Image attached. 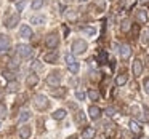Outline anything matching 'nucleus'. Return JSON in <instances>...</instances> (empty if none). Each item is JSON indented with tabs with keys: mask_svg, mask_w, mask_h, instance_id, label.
I'll return each mask as SVG.
<instances>
[{
	"mask_svg": "<svg viewBox=\"0 0 149 139\" xmlns=\"http://www.w3.org/2000/svg\"><path fill=\"white\" fill-rule=\"evenodd\" d=\"M11 2H15V0H11Z\"/></svg>",
	"mask_w": 149,
	"mask_h": 139,
	"instance_id": "42",
	"label": "nucleus"
},
{
	"mask_svg": "<svg viewBox=\"0 0 149 139\" xmlns=\"http://www.w3.org/2000/svg\"><path fill=\"white\" fill-rule=\"evenodd\" d=\"M135 16H136V21H138L139 24H146V23H148V13H146L144 10H136Z\"/></svg>",
	"mask_w": 149,
	"mask_h": 139,
	"instance_id": "10",
	"label": "nucleus"
},
{
	"mask_svg": "<svg viewBox=\"0 0 149 139\" xmlns=\"http://www.w3.org/2000/svg\"><path fill=\"white\" fill-rule=\"evenodd\" d=\"M59 82H61V74H59V72H52V74L47 77V83H48L50 86H58Z\"/></svg>",
	"mask_w": 149,
	"mask_h": 139,
	"instance_id": "3",
	"label": "nucleus"
},
{
	"mask_svg": "<svg viewBox=\"0 0 149 139\" xmlns=\"http://www.w3.org/2000/svg\"><path fill=\"white\" fill-rule=\"evenodd\" d=\"M80 2H88V0H80Z\"/></svg>",
	"mask_w": 149,
	"mask_h": 139,
	"instance_id": "41",
	"label": "nucleus"
},
{
	"mask_svg": "<svg viewBox=\"0 0 149 139\" xmlns=\"http://www.w3.org/2000/svg\"><path fill=\"white\" fill-rule=\"evenodd\" d=\"M24 7H26V2H24V0H21V2H18V5H16L18 11H23V10H24Z\"/></svg>",
	"mask_w": 149,
	"mask_h": 139,
	"instance_id": "33",
	"label": "nucleus"
},
{
	"mask_svg": "<svg viewBox=\"0 0 149 139\" xmlns=\"http://www.w3.org/2000/svg\"><path fill=\"white\" fill-rule=\"evenodd\" d=\"M68 67H69V71H71L72 74H77L79 72V62L75 61V62H72V64H69Z\"/></svg>",
	"mask_w": 149,
	"mask_h": 139,
	"instance_id": "26",
	"label": "nucleus"
},
{
	"mask_svg": "<svg viewBox=\"0 0 149 139\" xmlns=\"http://www.w3.org/2000/svg\"><path fill=\"white\" fill-rule=\"evenodd\" d=\"M26 83H27V86H36V85L39 83V77L36 75V72H32V74H31L29 77H27Z\"/></svg>",
	"mask_w": 149,
	"mask_h": 139,
	"instance_id": "15",
	"label": "nucleus"
},
{
	"mask_svg": "<svg viewBox=\"0 0 149 139\" xmlns=\"http://www.w3.org/2000/svg\"><path fill=\"white\" fill-rule=\"evenodd\" d=\"M64 93H66L64 90H61V91H53V96H64Z\"/></svg>",
	"mask_w": 149,
	"mask_h": 139,
	"instance_id": "36",
	"label": "nucleus"
},
{
	"mask_svg": "<svg viewBox=\"0 0 149 139\" xmlns=\"http://www.w3.org/2000/svg\"><path fill=\"white\" fill-rule=\"evenodd\" d=\"M19 35L23 37V39H31V37H32V29L24 24V26H21V29H19Z\"/></svg>",
	"mask_w": 149,
	"mask_h": 139,
	"instance_id": "13",
	"label": "nucleus"
},
{
	"mask_svg": "<svg viewBox=\"0 0 149 139\" xmlns=\"http://www.w3.org/2000/svg\"><path fill=\"white\" fill-rule=\"evenodd\" d=\"M88 113H90V118L98 120L101 117V109L98 106H90L88 107Z\"/></svg>",
	"mask_w": 149,
	"mask_h": 139,
	"instance_id": "7",
	"label": "nucleus"
},
{
	"mask_svg": "<svg viewBox=\"0 0 149 139\" xmlns=\"http://www.w3.org/2000/svg\"><path fill=\"white\" fill-rule=\"evenodd\" d=\"M120 29H122V32H128V30H130V21H128V19L122 21V24H120Z\"/></svg>",
	"mask_w": 149,
	"mask_h": 139,
	"instance_id": "23",
	"label": "nucleus"
},
{
	"mask_svg": "<svg viewBox=\"0 0 149 139\" xmlns=\"http://www.w3.org/2000/svg\"><path fill=\"white\" fill-rule=\"evenodd\" d=\"M2 94H3V90H2V88H0V98H2Z\"/></svg>",
	"mask_w": 149,
	"mask_h": 139,
	"instance_id": "39",
	"label": "nucleus"
},
{
	"mask_svg": "<svg viewBox=\"0 0 149 139\" xmlns=\"http://www.w3.org/2000/svg\"><path fill=\"white\" fill-rule=\"evenodd\" d=\"M18 66H19V62H16V61H10V64H8V67H10V69H16Z\"/></svg>",
	"mask_w": 149,
	"mask_h": 139,
	"instance_id": "34",
	"label": "nucleus"
},
{
	"mask_svg": "<svg viewBox=\"0 0 149 139\" xmlns=\"http://www.w3.org/2000/svg\"><path fill=\"white\" fill-rule=\"evenodd\" d=\"M31 133H32L31 126H21V128H19V138L21 139H27L31 136Z\"/></svg>",
	"mask_w": 149,
	"mask_h": 139,
	"instance_id": "14",
	"label": "nucleus"
},
{
	"mask_svg": "<svg viewBox=\"0 0 149 139\" xmlns=\"http://www.w3.org/2000/svg\"><path fill=\"white\" fill-rule=\"evenodd\" d=\"M66 2H74V0H66Z\"/></svg>",
	"mask_w": 149,
	"mask_h": 139,
	"instance_id": "40",
	"label": "nucleus"
},
{
	"mask_svg": "<svg viewBox=\"0 0 149 139\" xmlns=\"http://www.w3.org/2000/svg\"><path fill=\"white\" fill-rule=\"evenodd\" d=\"M80 30H82L84 34H87V35H93V34H95V29H93V27H80Z\"/></svg>",
	"mask_w": 149,
	"mask_h": 139,
	"instance_id": "28",
	"label": "nucleus"
},
{
	"mask_svg": "<svg viewBox=\"0 0 149 139\" xmlns=\"http://www.w3.org/2000/svg\"><path fill=\"white\" fill-rule=\"evenodd\" d=\"M75 96H77V99H80V101L85 99V93H82V91H77V93H75Z\"/></svg>",
	"mask_w": 149,
	"mask_h": 139,
	"instance_id": "35",
	"label": "nucleus"
},
{
	"mask_svg": "<svg viewBox=\"0 0 149 139\" xmlns=\"http://www.w3.org/2000/svg\"><path fill=\"white\" fill-rule=\"evenodd\" d=\"M106 115L107 117H116L117 115V110L112 109V107H107V109H106Z\"/></svg>",
	"mask_w": 149,
	"mask_h": 139,
	"instance_id": "31",
	"label": "nucleus"
},
{
	"mask_svg": "<svg viewBox=\"0 0 149 139\" xmlns=\"http://www.w3.org/2000/svg\"><path fill=\"white\" fill-rule=\"evenodd\" d=\"M68 18L69 19H75V13L72 11V13H68Z\"/></svg>",
	"mask_w": 149,
	"mask_h": 139,
	"instance_id": "38",
	"label": "nucleus"
},
{
	"mask_svg": "<svg viewBox=\"0 0 149 139\" xmlns=\"http://www.w3.org/2000/svg\"><path fill=\"white\" fill-rule=\"evenodd\" d=\"M64 117H66V110H63V109L56 110V112L53 113V118H55V120H63Z\"/></svg>",
	"mask_w": 149,
	"mask_h": 139,
	"instance_id": "20",
	"label": "nucleus"
},
{
	"mask_svg": "<svg viewBox=\"0 0 149 139\" xmlns=\"http://www.w3.org/2000/svg\"><path fill=\"white\" fill-rule=\"evenodd\" d=\"M34 106L39 110H43V109L48 107V99H47L43 94H37V96H34Z\"/></svg>",
	"mask_w": 149,
	"mask_h": 139,
	"instance_id": "2",
	"label": "nucleus"
},
{
	"mask_svg": "<svg viewBox=\"0 0 149 139\" xmlns=\"http://www.w3.org/2000/svg\"><path fill=\"white\" fill-rule=\"evenodd\" d=\"M88 98H90L91 101H98L100 99V93H98L96 90H88Z\"/></svg>",
	"mask_w": 149,
	"mask_h": 139,
	"instance_id": "21",
	"label": "nucleus"
},
{
	"mask_svg": "<svg viewBox=\"0 0 149 139\" xmlns=\"http://www.w3.org/2000/svg\"><path fill=\"white\" fill-rule=\"evenodd\" d=\"M31 69H32V71H40V69H42V64H40L39 61H32V64H31Z\"/></svg>",
	"mask_w": 149,
	"mask_h": 139,
	"instance_id": "30",
	"label": "nucleus"
},
{
	"mask_svg": "<svg viewBox=\"0 0 149 139\" xmlns=\"http://www.w3.org/2000/svg\"><path fill=\"white\" fill-rule=\"evenodd\" d=\"M143 72V61L141 59H135L133 61V74H135V77H139Z\"/></svg>",
	"mask_w": 149,
	"mask_h": 139,
	"instance_id": "8",
	"label": "nucleus"
},
{
	"mask_svg": "<svg viewBox=\"0 0 149 139\" xmlns=\"http://www.w3.org/2000/svg\"><path fill=\"white\" fill-rule=\"evenodd\" d=\"M18 23H19V15H13V16H10L7 21H5V26H7L8 29H13Z\"/></svg>",
	"mask_w": 149,
	"mask_h": 139,
	"instance_id": "11",
	"label": "nucleus"
},
{
	"mask_svg": "<svg viewBox=\"0 0 149 139\" xmlns=\"http://www.w3.org/2000/svg\"><path fill=\"white\" fill-rule=\"evenodd\" d=\"M16 53L21 56V58H29L31 53H32V48L29 45H18L16 46Z\"/></svg>",
	"mask_w": 149,
	"mask_h": 139,
	"instance_id": "4",
	"label": "nucleus"
},
{
	"mask_svg": "<svg viewBox=\"0 0 149 139\" xmlns=\"http://www.w3.org/2000/svg\"><path fill=\"white\" fill-rule=\"evenodd\" d=\"M18 88H19V85H18V82H8L7 85V90L10 91V93H15V91H18Z\"/></svg>",
	"mask_w": 149,
	"mask_h": 139,
	"instance_id": "18",
	"label": "nucleus"
},
{
	"mask_svg": "<svg viewBox=\"0 0 149 139\" xmlns=\"http://www.w3.org/2000/svg\"><path fill=\"white\" fill-rule=\"evenodd\" d=\"M58 43H59V37L56 35V34H50V35L47 37V40H45V45L48 46V48H56Z\"/></svg>",
	"mask_w": 149,
	"mask_h": 139,
	"instance_id": "5",
	"label": "nucleus"
},
{
	"mask_svg": "<svg viewBox=\"0 0 149 139\" xmlns=\"http://www.w3.org/2000/svg\"><path fill=\"white\" fill-rule=\"evenodd\" d=\"M144 90H146V93H149V78L144 80Z\"/></svg>",
	"mask_w": 149,
	"mask_h": 139,
	"instance_id": "37",
	"label": "nucleus"
},
{
	"mask_svg": "<svg viewBox=\"0 0 149 139\" xmlns=\"http://www.w3.org/2000/svg\"><path fill=\"white\" fill-rule=\"evenodd\" d=\"M31 118V113L29 112H26V110H24V112H21V115H19V123H23V122H26V120H29Z\"/></svg>",
	"mask_w": 149,
	"mask_h": 139,
	"instance_id": "25",
	"label": "nucleus"
},
{
	"mask_svg": "<svg viewBox=\"0 0 149 139\" xmlns=\"http://www.w3.org/2000/svg\"><path fill=\"white\" fill-rule=\"evenodd\" d=\"M3 77L7 78L8 82H13L15 80V74H13V72H10V71H5L3 72Z\"/></svg>",
	"mask_w": 149,
	"mask_h": 139,
	"instance_id": "27",
	"label": "nucleus"
},
{
	"mask_svg": "<svg viewBox=\"0 0 149 139\" xmlns=\"http://www.w3.org/2000/svg\"><path fill=\"white\" fill-rule=\"evenodd\" d=\"M75 120H77L79 123H85V115L82 112H77V115H75Z\"/></svg>",
	"mask_w": 149,
	"mask_h": 139,
	"instance_id": "32",
	"label": "nucleus"
},
{
	"mask_svg": "<svg viewBox=\"0 0 149 139\" xmlns=\"http://www.w3.org/2000/svg\"><path fill=\"white\" fill-rule=\"evenodd\" d=\"M42 5H43V0H34L31 7H32V10H39V8H42Z\"/></svg>",
	"mask_w": 149,
	"mask_h": 139,
	"instance_id": "24",
	"label": "nucleus"
},
{
	"mask_svg": "<svg viewBox=\"0 0 149 139\" xmlns=\"http://www.w3.org/2000/svg\"><path fill=\"white\" fill-rule=\"evenodd\" d=\"M56 59H58V53H56V51L47 53V55L43 56V61H45V62H55Z\"/></svg>",
	"mask_w": 149,
	"mask_h": 139,
	"instance_id": "16",
	"label": "nucleus"
},
{
	"mask_svg": "<svg viewBox=\"0 0 149 139\" xmlns=\"http://www.w3.org/2000/svg\"><path fill=\"white\" fill-rule=\"evenodd\" d=\"M8 48H10V39L7 35H0V55L8 51Z\"/></svg>",
	"mask_w": 149,
	"mask_h": 139,
	"instance_id": "6",
	"label": "nucleus"
},
{
	"mask_svg": "<svg viewBox=\"0 0 149 139\" xmlns=\"http://www.w3.org/2000/svg\"><path fill=\"white\" fill-rule=\"evenodd\" d=\"M71 50H72V55H82V53H85V50H87V42L82 40V39L74 40Z\"/></svg>",
	"mask_w": 149,
	"mask_h": 139,
	"instance_id": "1",
	"label": "nucleus"
},
{
	"mask_svg": "<svg viewBox=\"0 0 149 139\" xmlns=\"http://www.w3.org/2000/svg\"><path fill=\"white\" fill-rule=\"evenodd\" d=\"M31 23L32 24H43L45 23V16H32L31 18Z\"/></svg>",
	"mask_w": 149,
	"mask_h": 139,
	"instance_id": "22",
	"label": "nucleus"
},
{
	"mask_svg": "<svg viewBox=\"0 0 149 139\" xmlns=\"http://www.w3.org/2000/svg\"><path fill=\"white\" fill-rule=\"evenodd\" d=\"M95 134H96V129H95L93 126H87V128L82 131V138L84 139H93Z\"/></svg>",
	"mask_w": 149,
	"mask_h": 139,
	"instance_id": "9",
	"label": "nucleus"
},
{
	"mask_svg": "<svg viewBox=\"0 0 149 139\" xmlns=\"http://www.w3.org/2000/svg\"><path fill=\"white\" fill-rule=\"evenodd\" d=\"M0 126H2V125H0Z\"/></svg>",
	"mask_w": 149,
	"mask_h": 139,
	"instance_id": "43",
	"label": "nucleus"
},
{
	"mask_svg": "<svg viewBox=\"0 0 149 139\" xmlns=\"http://www.w3.org/2000/svg\"><path fill=\"white\" fill-rule=\"evenodd\" d=\"M7 117V107H5V104L0 102V118H5Z\"/></svg>",
	"mask_w": 149,
	"mask_h": 139,
	"instance_id": "29",
	"label": "nucleus"
},
{
	"mask_svg": "<svg viewBox=\"0 0 149 139\" xmlns=\"http://www.w3.org/2000/svg\"><path fill=\"white\" fill-rule=\"evenodd\" d=\"M119 48H120V56H122L123 59L130 58V55H132V48H130V45H127V43H122Z\"/></svg>",
	"mask_w": 149,
	"mask_h": 139,
	"instance_id": "12",
	"label": "nucleus"
},
{
	"mask_svg": "<svg viewBox=\"0 0 149 139\" xmlns=\"http://www.w3.org/2000/svg\"><path fill=\"white\" fill-rule=\"evenodd\" d=\"M130 129H132L133 133H141V126H139V123L135 122V120L130 122Z\"/></svg>",
	"mask_w": 149,
	"mask_h": 139,
	"instance_id": "19",
	"label": "nucleus"
},
{
	"mask_svg": "<svg viewBox=\"0 0 149 139\" xmlns=\"http://www.w3.org/2000/svg\"><path fill=\"white\" fill-rule=\"evenodd\" d=\"M116 83H117V86H122V85H125V83H127V74H125V72H122V74L117 75Z\"/></svg>",
	"mask_w": 149,
	"mask_h": 139,
	"instance_id": "17",
	"label": "nucleus"
}]
</instances>
